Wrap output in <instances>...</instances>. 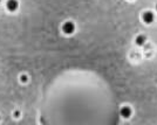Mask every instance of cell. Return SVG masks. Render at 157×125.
I'll return each mask as SVG.
<instances>
[{
  "label": "cell",
  "instance_id": "obj_1",
  "mask_svg": "<svg viewBox=\"0 0 157 125\" xmlns=\"http://www.w3.org/2000/svg\"><path fill=\"white\" fill-rule=\"evenodd\" d=\"M62 30H63L65 34H73L74 30H75V25H74L71 21H67V22L63 24Z\"/></svg>",
  "mask_w": 157,
  "mask_h": 125
},
{
  "label": "cell",
  "instance_id": "obj_2",
  "mask_svg": "<svg viewBox=\"0 0 157 125\" xmlns=\"http://www.w3.org/2000/svg\"><path fill=\"white\" fill-rule=\"evenodd\" d=\"M6 6H7V10L10 12H15L19 7V2H18V0H8L6 2Z\"/></svg>",
  "mask_w": 157,
  "mask_h": 125
},
{
  "label": "cell",
  "instance_id": "obj_3",
  "mask_svg": "<svg viewBox=\"0 0 157 125\" xmlns=\"http://www.w3.org/2000/svg\"><path fill=\"white\" fill-rule=\"evenodd\" d=\"M143 21L144 22H147V24H151L153 21H154V14L151 13V12H145V13H143Z\"/></svg>",
  "mask_w": 157,
  "mask_h": 125
},
{
  "label": "cell",
  "instance_id": "obj_4",
  "mask_svg": "<svg viewBox=\"0 0 157 125\" xmlns=\"http://www.w3.org/2000/svg\"><path fill=\"white\" fill-rule=\"evenodd\" d=\"M121 116L123 117V118H129L130 116H131V109L129 108V107H123L122 109H121Z\"/></svg>",
  "mask_w": 157,
  "mask_h": 125
},
{
  "label": "cell",
  "instance_id": "obj_5",
  "mask_svg": "<svg viewBox=\"0 0 157 125\" xmlns=\"http://www.w3.org/2000/svg\"><path fill=\"white\" fill-rule=\"evenodd\" d=\"M147 41V39H145V36L144 35H138L137 38H136V44L137 46H143L144 43Z\"/></svg>",
  "mask_w": 157,
  "mask_h": 125
},
{
  "label": "cell",
  "instance_id": "obj_6",
  "mask_svg": "<svg viewBox=\"0 0 157 125\" xmlns=\"http://www.w3.org/2000/svg\"><path fill=\"white\" fill-rule=\"evenodd\" d=\"M20 80H21V82H26V81H27V76H26V75H24V76H21V77H20Z\"/></svg>",
  "mask_w": 157,
  "mask_h": 125
},
{
  "label": "cell",
  "instance_id": "obj_7",
  "mask_svg": "<svg viewBox=\"0 0 157 125\" xmlns=\"http://www.w3.org/2000/svg\"><path fill=\"white\" fill-rule=\"evenodd\" d=\"M156 10H157V6H156Z\"/></svg>",
  "mask_w": 157,
  "mask_h": 125
}]
</instances>
